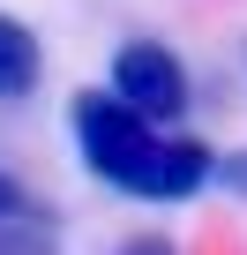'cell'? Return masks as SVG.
<instances>
[{"mask_svg": "<svg viewBox=\"0 0 247 255\" xmlns=\"http://www.w3.org/2000/svg\"><path fill=\"white\" fill-rule=\"evenodd\" d=\"M68 135L105 188L143 195V203H187L195 188L217 180V150L202 135H165L158 120L120 105L112 90H75L68 98Z\"/></svg>", "mask_w": 247, "mask_h": 255, "instance_id": "obj_1", "label": "cell"}, {"mask_svg": "<svg viewBox=\"0 0 247 255\" xmlns=\"http://www.w3.org/2000/svg\"><path fill=\"white\" fill-rule=\"evenodd\" d=\"M105 90L120 105H135L143 120H158V128H172L187 113V68H180V53L165 38H128L112 53V83Z\"/></svg>", "mask_w": 247, "mask_h": 255, "instance_id": "obj_2", "label": "cell"}, {"mask_svg": "<svg viewBox=\"0 0 247 255\" xmlns=\"http://www.w3.org/2000/svg\"><path fill=\"white\" fill-rule=\"evenodd\" d=\"M45 75V45L38 30H23L15 15H0V98H30Z\"/></svg>", "mask_w": 247, "mask_h": 255, "instance_id": "obj_3", "label": "cell"}, {"mask_svg": "<svg viewBox=\"0 0 247 255\" xmlns=\"http://www.w3.org/2000/svg\"><path fill=\"white\" fill-rule=\"evenodd\" d=\"M53 248H60V225L45 203L30 218H0V255H53Z\"/></svg>", "mask_w": 247, "mask_h": 255, "instance_id": "obj_4", "label": "cell"}, {"mask_svg": "<svg viewBox=\"0 0 247 255\" xmlns=\"http://www.w3.org/2000/svg\"><path fill=\"white\" fill-rule=\"evenodd\" d=\"M30 210H38V195H30L15 173H0V218H30Z\"/></svg>", "mask_w": 247, "mask_h": 255, "instance_id": "obj_5", "label": "cell"}, {"mask_svg": "<svg viewBox=\"0 0 247 255\" xmlns=\"http://www.w3.org/2000/svg\"><path fill=\"white\" fill-rule=\"evenodd\" d=\"M217 180H225L232 195H247V150H240V158H217Z\"/></svg>", "mask_w": 247, "mask_h": 255, "instance_id": "obj_6", "label": "cell"}, {"mask_svg": "<svg viewBox=\"0 0 247 255\" xmlns=\"http://www.w3.org/2000/svg\"><path fill=\"white\" fill-rule=\"evenodd\" d=\"M120 255H172L165 233H143V240H120Z\"/></svg>", "mask_w": 247, "mask_h": 255, "instance_id": "obj_7", "label": "cell"}]
</instances>
